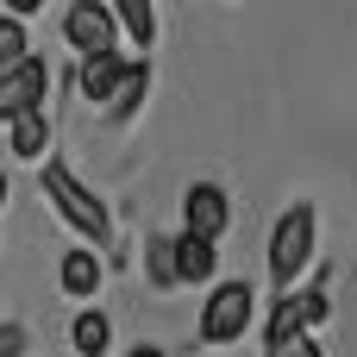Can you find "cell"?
I'll return each mask as SVG.
<instances>
[{"instance_id": "6da1fadb", "label": "cell", "mask_w": 357, "mask_h": 357, "mask_svg": "<svg viewBox=\"0 0 357 357\" xmlns=\"http://www.w3.org/2000/svg\"><path fill=\"white\" fill-rule=\"evenodd\" d=\"M63 38H69L75 56H94V50H113L119 19H113V6H100V0H69V13H63Z\"/></svg>"}, {"instance_id": "7a4b0ae2", "label": "cell", "mask_w": 357, "mask_h": 357, "mask_svg": "<svg viewBox=\"0 0 357 357\" xmlns=\"http://www.w3.org/2000/svg\"><path fill=\"white\" fill-rule=\"evenodd\" d=\"M307 251H314V213L295 207V213L276 220V238H270V276H276V282H295L301 264H307Z\"/></svg>"}, {"instance_id": "3957f363", "label": "cell", "mask_w": 357, "mask_h": 357, "mask_svg": "<svg viewBox=\"0 0 357 357\" xmlns=\"http://www.w3.org/2000/svg\"><path fill=\"white\" fill-rule=\"evenodd\" d=\"M245 320H251V289L245 282H220L207 295V307H201V339L207 345H232L245 333Z\"/></svg>"}, {"instance_id": "277c9868", "label": "cell", "mask_w": 357, "mask_h": 357, "mask_svg": "<svg viewBox=\"0 0 357 357\" xmlns=\"http://www.w3.org/2000/svg\"><path fill=\"white\" fill-rule=\"evenodd\" d=\"M44 195H50V201H56V207H63L88 238H107V207H100V201H94V195L63 169V163H50V169H44Z\"/></svg>"}, {"instance_id": "5b68a950", "label": "cell", "mask_w": 357, "mask_h": 357, "mask_svg": "<svg viewBox=\"0 0 357 357\" xmlns=\"http://www.w3.org/2000/svg\"><path fill=\"white\" fill-rule=\"evenodd\" d=\"M44 88H50V69H44V56H19V63L0 75V119L13 126L19 113H38Z\"/></svg>"}, {"instance_id": "8992f818", "label": "cell", "mask_w": 357, "mask_h": 357, "mask_svg": "<svg viewBox=\"0 0 357 357\" xmlns=\"http://www.w3.org/2000/svg\"><path fill=\"white\" fill-rule=\"evenodd\" d=\"M182 220H188V232L195 238H220L226 226H232V201H226V188H213V182H195L188 188V201H182Z\"/></svg>"}, {"instance_id": "52a82bcc", "label": "cell", "mask_w": 357, "mask_h": 357, "mask_svg": "<svg viewBox=\"0 0 357 357\" xmlns=\"http://www.w3.org/2000/svg\"><path fill=\"white\" fill-rule=\"evenodd\" d=\"M119 82H126V56H119V50H94V56H82V69H75V88H82L88 100H113Z\"/></svg>"}, {"instance_id": "ba28073f", "label": "cell", "mask_w": 357, "mask_h": 357, "mask_svg": "<svg viewBox=\"0 0 357 357\" xmlns=\"http://www.w3.org/2000/svg\"><path fill=\"white\" fill-rule=\"evenodd\" d=\"M169 257H176V282H207L213 276V245L195 238V232H176L169 238Z\"/></svg>"}, {"instance_id": "9c48e42d", "label": "cell", "mask_w": 357, "mask_h": 357, "mask_svg": "<svg viewBox=\"0 0 357 357\" xmlns=\"http://www.w3.org/2000/svg\"><path fill=\"white\" fill-rule=\"evenodd\" d=\"M113 19L126 25V38L144 50L151 38H157V19H151V0H113Z\"/></svg>"}, {"instance_id": "30bf717a", "label": "cell", "mask_w": 357, "mask_h": 357, "mask_svg": "<svg viewBox=\"0 0 357 357\" xmlns=\"http://www.w3.org/2000/svg\"><path fill=\"white\" fill-rule=\"evenodd\" d=\"M63 289H69V295H94V289H100V264H94L88 251H69V257H63Z\"/></svg>"}, {"instance_id": "8fae6325", "label": "cell", "mask_w": 357, "mask_h": 357, "mask_svg": "<svg viewBox=\"0 0 357 357\" xmlns=\"http://www.w3.org/2000/svg\"><path fill=\"white\" fill-rule=\"evenodd\" d=\"M144 82H151V69H144V63H126V82H119V94L107 100V107H113V119L138 113V100H144Z\"/></svg>"}, {"instance_id": "7c38bea8", "label": "cell", "mask_w": 357, "mask_h": 357, "mask_svg": "<svg viewBox=\"0 0 357 357\" xmlns=\"http://www.w3.org/2000/svg\"><path fill=\"white\" fill-rule=\"evenodd\" d=\"M44 144H50V126H44L38 113H19V119H13V151H19V157H44Z\"/></svg>"}, {"instance_id": "4fadbf2b", "label": "cell", "mask_w": 357, "mask_h": 357, "mask_svg": "<svg viewBox=\"0 0 357 357\" xmlns=\"http://www.w3.org/2000/svg\"><path fill=\"white\" fill-rule=\"evenodd\" d=\"M69 333H75V351H82V357H100V351H107V333H113V326H107V314H82Z\"/></svg>"}, {"instance_id": "5bb4252c", "label": "cell", "mask_w": 357, "mask_h": 357, "mask_svg": "<svg viewBox=\"0 0 357 357\" xmlns=\"http://www.w3.org/2000/svg\"><path fill=\"white\" fill-rule=\"evenodd\" d=\"M19 56H31V50H25V25H19V13H6V19H0V75H6Z\"/></svg>"}, {"instance_id": "9a60e30c", "label": "cell", "mask_w": 357, "mask_h": 357, "mask_svg": "<svg viewBox=\"0 0 357 357\" xmlns=\"http://www.w3.org/2000/svg\"><path fill=\"white\" fill-rule=\"evenodd\" d=\"M25 345H31L25 326H0V357H25Z\"/></svg>"}, {"instance_id": "2e32d148", "label": "cell", "mask_w": 357, "mask_h": 357, "mask_svg": "<svg viewBox=\"0 0 357 357\" xmlns=\"http://www.w3.org/2000/svg\"><path fill=\"white\" fill-rule=\"evenodd\" d=\"M282 357H320V345H314V333H301V339H295V345H289Z\"/></svg>"}, {"instance_id": "e0dca14e", "label": "cell", "mask_w": 357, "mask_h": 357, "mask_svg": "<svg viewBox=\"0 0 357 357\" xmlns=\"http://www.w3.org/2000/svg\"><path fill=\"white\" fill-rule=\"evenodd\" d=\"M38 6H44V0H6V13H25V19H31Z\"/></svg>"}, {"instance_id": "ac0fdd59", "label": "cell", "mask_w": 357, "mask_h": 357, "mask_svg": "<svg viewBox=\"0 0 357 357\" xmlns=\"http://www.w3.org/2000/svg\"><path fill=\"white\" fill-rule=\"evenodd\" d=\"M132 357H163V351H151V345H138V351H132Z\"/></svg>"}, {"instance_id": "d6986e66", "label": "cell", "mask_w": 357, "mask_h": 357, "mask_svg": "<svg viewBox=\"0 0 357 357\" xmlns=\"http://www.w3.org/2000/svg\"><path fill=\"white\" fill-rule=\"evenodd\" d=\"M0 201H6V176H0Z\"/></svg>"}]
</instances>
